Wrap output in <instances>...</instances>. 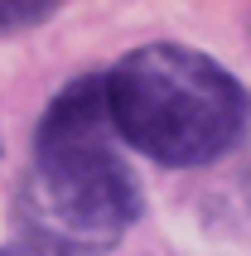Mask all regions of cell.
<instances>
[{"instance_id": "1", "label": "cell", "mask_w": 251, "mask_h": 256, "mask_svg": "<svg viewBox=\"0 0 251 256\" xmlns=\"http://www.w3.org/2000/svg\"><path fill=\"white\" fill-rule=\"evenodd\" d=\"M14 218L44 256H106L140 218V184L106 112V72L78 78L48 102Z\"/></svg>"}, {"instance_id": "4", "label": "cell", "mask_w": 251, "mask_h": 256, "mask_svg": "<svg viewBox=\"0 0 251 256\" xmlns=\"http://www.w3.org/2000/svg\"><path fill=\"white\" fill-rule=\"evenodd\" d=\"M0 256H10V252H0Z\"/></svg>"}, {"instance_id": "2", "label": "cell", "mask_w": 251, "mask_h": 256, "mask_svg": "<svg viewBox=\"0 0 251 256\" xmlns=\"http://www.w3.org/2000/svg\"><path fill=\"white\" fill-rule=\"evenodd\" d=\"M106 112L130 150L169 170L222 160L251 126V92L188 44H140L106 72Z\"/></svg>"}, {"instance_id": "3", "label": "cell", "mask_w": 251, "mask_h": 256, "mask_svg": "<svg viewBox=\"0 0 251 256\" xmlns=\"http://www.w3.org/2000/svg\"><path fill=\"white\" fill-rule=\"evenodd\" d=\"M58 5L48 0H34V5H0V29H29V24H44V20H54Z\"/></svg>"}]
</instances>
